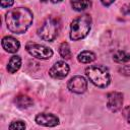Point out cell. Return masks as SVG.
<instances>
[{
  "label": "cell",
  "instance_id": "obj_1",
  "mask_svg": "<svg viewBox=\"0 0 130 130\" xmlns=\"http://www.w3.org/2000/svg\"><path fill=\"white\" fill-rule=\"evenodd\" d=\"M32 13L24 7H17L9 10L5 15L7 28L13 34L25 32L32 23Z\"/></svg>",
  "mask_w": 130,
  "mask_h": 130
},
{
  "label": "cell",
  "instance_id": "obj_2",
  "mask_svg": "<svg viewBox=\"0 0 130 130\" xmlns=\"http://www.w3.org/2000/svg\"><path fill=\"white\" fill-rule=\"evenodd\" d=\"M91 27V17L88 14H83L76 17L70 24V39L72 41H79L84 39Z\"/></svg>",
  "mask_w": 130,
  "mask_h": 130
},
{
  "label": "cell",
  "instance_id": "obj_3",
  "mask_svg": "<svg viewBox=\"0 0 130 130\" xmlns=\"http://www.w3.org/2000/svg\"><path fill=\"white\" fill-rule=\"evenodd\" d=\"M85 74L91 83L99 87H107L111 82L110 72L103 65H91L85 69Z\"/></svg>",
  "mask_w": 130,
  "mask_h": 130
},
{
  "label": "cell",
  "instance_id": "obj_4",
  "mask_svg": "<svg viewBox=\"0 0 130 130\" xmlns=\"http://www.w3.org/2000/svg\"><path fill=\"white\" fill-rule=\"evenodd\" d=\"M60 30V23L54 17H47L40 28L38 29V35L41 39L47 42L54 41Z\"/></svg>",
  "mask_w": 130,
  "mask_h": 130
},
{
  "label": "cell",
  "instance_id": "obj_5",
  "mask_svg": "<svg viewBox=\"0 0 130 130\" xmlns=\"http://www.w3.org/2000/svg\"><path fill=\"white\" fill-rule=\"evenodd\" d=\"M25 49L32 57L41 59V60H47L53 56V51L49 47H46L41 44L29 42L26 44Z\"/></svg>",
  "mask_w": 130,
  "mask_h": 130
},
{
  "label": "cell",
  "instance_id": "obj_6",
  "mask_svg": "<svg viewBox=\"0 0 130 130\" xmlns=\"http://www.w3.org/2000/svg\"><path fill=\"white\" fill-rule=\"evenodd\" d=\"M107 106L108 109L116 113L122 109L123 106V94L119 91H111L107 95Z\"/></svg>",
  "mask_w": 130,
  "mask_h": 130
},
{
  "label": "cell",
  "instance_id": "obj_7",
  "mask_svg": "<svg viewBox=\"0 0 130 130\" xmlns=\"http://www.w3.org/2000/svg\"><path fill=\"white\" fill-rule=\"evenodd\" d=\"M68 89L74 93H83L87 89V81L84 77L80 75L73 76L69 81H68Z\"/></svg>",
  "mask_w": 130,
  "mask_h": 130
},
{
  "label": "cell",
  "instance_id": "obj_8",
  "mask_svg": "<svg viewBox=\"0 0 130 130\" xmlns=\"http://www.w3.org/2000/svg\"><path fill=\"white\" fill-rule=\"evenodd\" d=\"M68 73H69V66L64 61L56 62L49 70L50 76L54 79H63L67 76Z\"/></svg>",
  "mask_w": 130,
  "mask_h": 130
},
{
  "label": "cell",
  "instance_id": "obj_9",
  "mask_svg": "<svg viewBox=\"0 0 130 130\" xmlns=\"http://www.w3.org/2000/svg\"><path fill=\"white\" fill-rule=\"evenodd\" d=\"M36 122L39 125L46 127H54L59 124V118L53 114H39L36 116Z\"/></svg>",
  "mask_w": 130,
  "mask_h": 130
},
{
  "label": "cell",
  "instance_id": "obj_10",
  "mask_svg": "<svg viewBox=\"0 0 130 130\" xmlns=\"http://www.w3.org/2000/svg\"><path fill=\"white\" fill-rule=\"evenodd\" d=\"M2 47L8 53H15L19 50L20 44L15 38L7 36L2 39Z\"/></svg>",
  "mask_w": 130,
  "mask_h": 130
},
{
  "label": "cell",
  "instance_id": "obj_11",
  "mask_svg": "<svg viewBox=\"0 0 130 130\" xmlns=\"http://www.w3.org/2000/svg\"><path fill=\"white\" fill-rule=\"evenodd\" d=\"M14 103H15V105L18 108H20V109H26V108H29L32 105V100L29 96H27V95L19 94V95H17L14 99Z\"/></svg>",
  "mask_w": 130,
  "mask_h": 130
},
{
  "label": "cell",
  "instance_id": "obj_12",
  "mask_svg": "<svg viewBox=\"0 0 130 130\" xmlns=\"http://www.w3.org/2000/svg\"><path fill=\"white\" fill-rule=\"evenodd\" d=\"M21 66V58L17 55H14L10 58L8 65H7V70L9 73H15Z\"/></svg>",
  "mask_w": 130,
  "mask_h": 130
},
{
  "label": "cell",
  "instance_id": "obj_13",
  "mask_svg": "<svg viewBox=\"0 0 130 130\" xmlns=\"http://www.w3.org/2000/svg\"><path fill=\"white\" fill-rule=\"evenodd\" d=\"M71 6L76 11H83L90 7L91 0H70Z\"/></svg>",
  "mask_w": 130,
  "mask_h": 130
},
{
  "label": "cell",
  "instance_id": "obj_14",
  "mask_svg": "<svg viewBox=\"0 0 130 130\" xmlns=\"http://www.w3.org/2000/svg\"><path fill=\"white\" fill-rule=\"evenodd\" d=\"M77 60L80 63L87 64V63H90V62H92V61L95 60V54L92 53L91 51H83V52H81V53L78 54Z\"/></svg>",
  "mask_w": 130,
  "mask_h": 130
},
{
  "label": "cell",
  "instance_id": "obj_15",
  "mask_svg": "<svg viewBox=\"0 0 130 130\" xmlns=\"http://www.w3.org/2000/svg\"><path fill=\"white\" fill-rule=\"evenodd\" d=\"M113 60L119 64L127 63L128 61H130V54L126 53L125 51H117L113 55Z\"/></svg>",
  "mask_w": 130,
  "mask_h": 130
},
{
  "label": "cell",
  "instance_id": "obj_16",
  "mask_svg": "<svg viewBox=\"0 0 130 130\" xmlns=\"http://www.w3.org/2000/svg\"><path fill=\"white\" fill-rule=\"evenodd\" d=\"M59 54L64 59H70V57H71V50H70V46H69V44L67 42H63L60 45V47H59Z\"/></svg>",
  "mask_w": 130,
  "mask_h": 130
},
{
  "label": "cell",
  "instance_id": "obj_17",
  "mask_svg": "<svg viewBox=\"0 0 130 130\" xmlns=\"http://www.w3.org/2000/svg\"><path fill=\"white\" fill-rule=\"evenodd\" d=\"M9 129H11V130H23V129H25V124L23 121H13L9 125Z\"/></svg>",
  "mask_w": 130,
  "mask_h": 130
},
{
  "label": "cell",
  "instance_id": "obj_18",
  "mask_svg": "<svg viewBox=\"0 0 130 130\" xmlns=\"http://www.w3.org/2000/svg\"><path fill=\"white\" fill-rule=\"evenodd\" d=\"M14 3V0H1V7L2 8H8L12 6Z\"/></svg>",
  "mask_w": 130,
  "mask_h": 130
},
{
  "label": "cell",
  "instance_id": "obj_19",
  "mask_svg": "<svg viewBox=\"0 0 130 130\" xmlns=\"http://www.w3.org/2000/svg\"><path fill=\"white\" fill-rule=\"evenodd\" d=\"M123 115H124V117L126 118L127 122L130 124V106H127V107L123 110Z\"/></svg>",
  "mask_w": 130,
  "mask_h": 130
},
{
  "label": "cell",
  "instance_id": "obj_20",
  "mask_svg": "<svg viewBox=\"0 0 130 130\" xmlns=\"http://www.w3.org/2000/svg\"><path fill=\"white\" fill-rule=\"evenodd\" d=\"M119 71L123 75H130V67L129 66H123L119 69Z\"/></svg>",
  "mask_w": 130,
  "mask_h": 130
},
{
  "label": "cell",
  "instance_id": "obj_21",
  "mask_svg": "<svg viewBox=\"0 0 130 130\" xmlns=\"http://www.w3.org/2000/svg\"><path fill=\"white\" fill-rule=\"evenodd\" d=\"M122 12H123V14H125V15H130V3L125 4V5L122 7Z\"/></svg>",
  "mask_w": 130,
  "mask_h": 130
},
{
  "label": "cell",
  "instance_id": "obj_22",
  "mask_svg": "<svg viewBox=\"0 0 130 130\" xmlns=\"http://www.w3.org/2000/svg\"><path fill=\"white\" fill-rule=\"evenodd\" d=\"M101 2L104 6H110L112 3L115 2V0H101Z\"/></svg>",
  "mask_w": 130,
  "mask_h": 130
},
{
  "label": "cell",
  "instance_id": "obj_23",
  "mask_svg": "<svg viewBox=\"0 0 130 130\" xmlns=\"http://www.w3.org/2000/svg\"><path fill=\"white\" fill-rule=\"evenodd\" d=\"M53 3H58V2H61L62 0H51Z\"/></svg>",
  "mask_w": 130,
  "mask_h": 130
}]
</instances>
